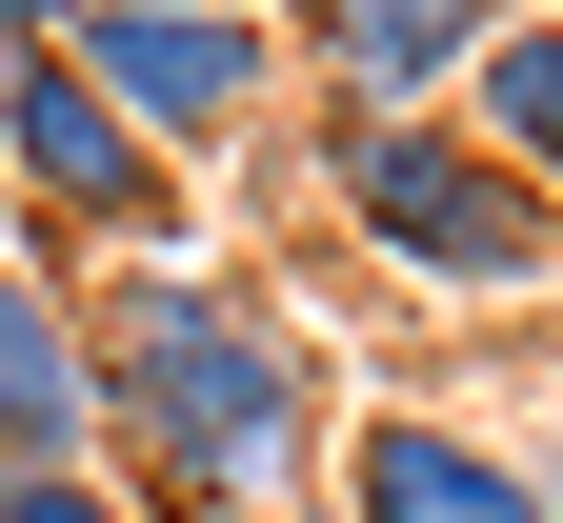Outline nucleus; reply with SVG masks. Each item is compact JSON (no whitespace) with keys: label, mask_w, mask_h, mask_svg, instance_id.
I'll return each instance as SVG.
<instances>
[{"label":"nucleus","mask_w":563,"mask_h":523,"mask_svg":"<svg viewBox=\"0 0 563 523\" xmlns=\"http://www.w3.org/2000/svg\"><path fill=\"white\" fill-rule=\"evenodd\" d=\"M322 201L422 303H523V282H563V201L523 162H483L463 121H322Z\"/></svg>","instance_id":"f03ea898"},{"label":"nucleus","mask_w":563,"mask_h":523,"mask_svg":"<svg viewBox=\"0 0 563 523\" xmlns=\"http://www.w3.org/2000/svg\"><path fill=\"white\" fill-rule=\"evenodd\" d=\"M60 61H81V81H101L141 141H162V162H222V141L282 101V41H262V0H222V21H81Z\"/></svg>","instance_id":"39448f33"},{"label":"nucleus","mask_w":563,"mask_h":523,"mask_svg":"<svg viewBox=\"0 0 563 523\" xmlns=\"http://www.w3.org/2000/svg\"><path fill=\"white\" fill-rule=\"evenodd\" d=\"M523 0H282V81L322 121H463L483 41H504Z\"/></svg>","instance_id":"20e7f679"},{"label":"nucleus","mask_w":563,"mask_h":523,"mask_svg":"<svg viewBox=\"0 0 563 523\" xmlns=\"http://www.w3.org/2000/svg\"><path fill=\"white\" fill-rule=\"evenodd\" d=\"M41 41H81V0H0V61H41Z\"/></svg>","instance_id":"9d476101"},{"label":"nucleus","mask_w":563,"mask_h":523,"mask_svg":"<svg viewBox=\"0 0 563 523\" xmlns=\"http://www.w3.org/2000/svg\"><path fill=\"white\" fill-rule=\"evenodd\" d=\"M101 443L141 464V523H282L322 483V342L222 262H121L101 282Z\"/></svg>","instance_id":"f257e3e1"},{"label":"nucleus","mask_w":563,"mask_h":523,"mask_svg":"<svg viewBox=\"0 0 563 523\" xmlns=\"http://www.w3.org/2000/svg\"><path fill=\"white\" fill-rule=\"evenodd\" d=\"M0 201H21V242H181V162H162L60 41L0 61Z\"/></svg>","instance_id":"7ed1b4c3"},{"label":"nucleus","mask_w":563,"mask_h":523,"mask_svg":"<svg viewBox=\"0 0 563 523\" xmlns=\"http://www.w3.org/2000/svg\"><path fill=\"white\" fill-rule=\"evenodd\" d=\"M543 483H563V464H543Z\"/></svg>","instance_id":"ddd939ff"},{"label":"nucleus","mask_w":563,"mask_h":523,"mask_svg":"<svg viewBox=\"0 0 563 523\" xmlns=\"http://www.w3.org/2000/svg\"><path fill=\"white\" fill-rule=\"evenodd\" d=\"M463 141H483V162H523V182L563 201V0L483 41V81H463Z\"/></svg>","instance_id":"6e6552de"},{"label":"nucleus","mask_w":563,"mask_h":523,"mask_svg":"<svg viewBox=\"0 0 563 523\" xmlns=\"http://www.w3.org/2000/svg\"><path fill=\"white\" fill-rule=\"evenodd\" d=\"M81 21H222V0H81Z\"/></svg>","instance_id":"9b49d317"},{"label":"nucleus","mask_w":563,"mask_h":523,"mask_svg":"<svg viewBox=\"0 0 563 523\" xmlns=\"http://www.w3.org/2000/svg\"><path fill=\"white\" fill-rule=\"evenodd\" d=\"M0 523H141V483H101V464H0Z\"/></svg>","instance_id":"1a4fd4ad"},{"label":"nucleus","mask_w":563,"mask_h":523,"mask_svg":"<svg viewBox=\"0 0 563 523\" xmlns=\"http://www.w3.org/2000/svg\"><path fill=\"white\" fill-rule=\"evenodd\" d=\"M0 464H101V323L60 262H0Z\"/></svg>","instance_id":"0eeeda50"},{"label":"nucleus","mask_w":563,"mask_h":523,"mask_svg":"<svg viewBox=\"0 0 563 523\" xmlns=\"http://www.w3.org/2000/svg\"><path fill=\"white\" fill-rule=\"evenodd\" d=\"M342 523H563V483L463 403H363L342 423Z\"/></svg>","instance_id":"423d86ee"},{"label":"nucleus","mask_w":563,"mask_h":523,"mask_svg":"<svg viewBox=\"0 0 563 523\" xmlns=\"http://www.w3.org/2000/svg\"><path fill=\"white\" fill-rule=\"evenodd\" d=\"M0 262H41V242H21V201H0Z\"/></svg>","instance_id":"f8f14e48"}]
</instances>
